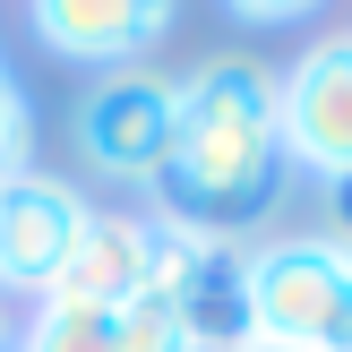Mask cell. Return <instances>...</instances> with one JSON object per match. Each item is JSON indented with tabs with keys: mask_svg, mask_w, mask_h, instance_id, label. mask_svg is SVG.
<instances>
[{
	"mask_svg": "<svg viewBox=\"0 0 352 352\" xmlns=\"http://www.w3.org/2000/svg\"><path fill=\"white\" fill-rule=\"evenodd\" d=\"M284 138H275V69L206 60L181 78V146L155 181V215L206 223L232 241L250 215H267L284 189Z\"/></svg>",
	"mask_w": 352,
	"mask_h": 352,
	"instance_id": "obj_1",
	"label": "cell"
},
{
	"mask_svg": "<svg viewBox=\"0 0 352 352\" xmlns=\"http://www.w3.org/2000/svg\"><path fill=\"white\" fill-rule=\"evenodd\" d=\"M241 301L267 344L352 352V250L336 232H275L241 250Z\"/></svg>",
	"mask_w": 352,
	"mask_h": 352,
	"instance_id": "obj_2",
	"label": "cell"
},
{
	"mask_svg": "<svg viewBox=\"0 0 352 352\" xmlns=\"http://www.w3.org/2000/svg\"><path fill=\"white\" fill-rule=\"evenodd\" d=\"M172 146H181V78L120 69V78H95L78 95V155L95 181L155 189L172 172Z\"/></svg>",
	"mask_w": 352,
	"mask_h": 352,
	"instance_id": "obj_3",
	"label": "cell"
},
{
	"mask_svg": "<svg viewBox=\"0 0 352 352\" xmlns=\"http://www.w3.org/2000/svg\"><path fill=\"white\" fill-rule=\"evenodd\" d=\"M275 138L284 164L318 172L327 189L352 181V34H318L292 69H275Z\"/></svg>",
	"mask_w": 352,
	"mask_h": 352,
	"instance_id": "obj_4",
	"label": "cell"
},
{
	"mask_svg": "<svg viewBox=\"0 0 352 352\" xmlns=\"http://www.w3.org/2000/svg\"><path fill=\"white\" fill-rule=\"evenodd\" d=\"M86 189L60 181V172H17L9 189H0V292L9 301H43L52 284H60L69 250H78L86 232Z\"/></svg>",
	"mask_w": 352,
	"mask_h": 352,
	"instance_id": "obj_5",
	"label": "cell"
},
{
	"mask_svg": "<svg viewBox=\"0 0 352 352\" xmlns=\"http://www.w3.org/2000/svg\"><path fill=\"white\" fill-rule=\"evenodd\" d=\"M26 26H34V43H43L52 60L120 78V69H138L172 34V9L164 0H34Z\"/></svg>",
	"mask_w": 352,
	"mask_h": 352,
	"instance_id": "obj_6",
	"label": "cell"
},
{
	"mask_svg": "<svg viewBox=\"0 0 352 352\" xmlns=\"http://www.w3.org/2000/svg\"><path fill=\"white\" fill-rule=\"evenodd\" d=\"M146 215H129V206H95L78 232V250H69L60 284L43 292V301H78V309H120L129 292H146Z\"/></svg>",
	"mask_w": 352,
	"mask_h": 352,
	"instance_id": "obj_7",
	"label": "cell"
},
{
	"mask_svg": "<svg viewBox=\"0 0 352 352\" xmlns=\"http://www.w3.org/2000/svg\"><path fill=\"white\" fill-rule=\"evenodd\" d=\"M17 352H120L112 309H78V301H34L17 327Z\"/></svg>",
	"mask_w": 352,
	"mask_h": 352,
	"instance_id": "obj_8",
	"label": "cell"
},
{
	"mask_svg": "<svg viewBox=\"0 0 352 352\" xmlns=\"http://www.w3.org/2000/svg\"><path fill=\"white\" fill-rule=\"evenodd\" d=\"M112 327H120V352H198L189 344V318H181V301L172 292H129V301L112 309Z\"/></svg>",
	"mask_w": 352,
	"mask_h": 352,
	"instance_id": "obj_9",
	"label": "cell"
},
{
	"mask_svg": "<svg viewBox=\"0 0 352 352\" xmlns=\"http://www.w3.org/2000/svg\"><path fill=\"white\" fill-rule=\"evenodd\" d=\"M17 172H34V95L0 69V189H9Z\"/></svg>",
	"mask_w": 352,
	"mask_h": 352,
	"instance_id": "obj_10",
	"label": "cell"
},
{
	"mask_svg": "<svg viewBox=\"0 0 352 352\" xmlns=\"http://www.w3.org/2000/svg\"><path fill=\"white\" fill-rule=\"evenodd\" d=\"M241 26H292V17H309V0H232Z\"/></svg>",
	"mask_w": 352,
	"mask_h": 352,
	"instance_id": "obj_11",
	"label": "cell"
},
{
	"mask_svg": "<svg viewBox=\"0 0 352 352\" xmlns=\"http://www.w3.org/2000/svg\"><path fill=\"white\" fill-rule=\"evenodd\" d=\"M336 241L352 250V181H336Z\"/></svg>",
	"mask_w": 352,
	"mask_h": 352,
	"instance_id": "obj_12",
	"label": "cell"
},
{
	"mask_svg": "<svg viewBox=\"0 0 352 352\" xmlns=\"http://www.w3.org/2000/svg\"><path fill=\"white\" fill-rule=\"evenodd\" d=\"M17 327H26V318H17V301L0 292V352H17Z\"/></svg>",
	"mask_w": 352,
	"mask_h": 352,
	"instance_id": "obj_13",
	"label": "cell"
},
{
	"mask_svg": "<svg viewBox=\"0 0 352 352\" xmlns=\"http://www.w3.org/2000/svg\"><path fill=\"white\" fill-rule=\"evenodd\" d=\"M241 352H301V344H267V336H250V344H241Z\"/></svg>",
	"mask_w": 352,
	"mask_h": 352,
	"instance_id": "obj_14",
	"label": "cell"
}]
</instances>
